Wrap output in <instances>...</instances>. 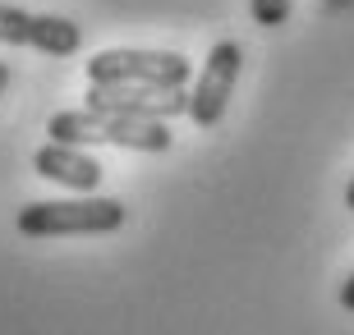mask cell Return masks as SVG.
Masks as SVG:
<instances>
[{
  "label": "cell",
  "mask_w": 354,
  "mask_h": 335,
  "mask_svg": "<svg viewBox=\"0 0 354 335\" xmlns=\"http://www.w3.org/2000/svg\"><path fill=\"white\" fill-rule=\"evenodd\" d=\"M51 142H69V147H129V152H166L171 147V124L161 119H129V115H106V111H55L46 119Z\"/></svg>",
  "instance_id": "6da1fadb"
},
{
  "label": "cell",
  "mask_w": 354,
  "mask_h": 335,
  "mask_svg": "<svg viewBox=\"0 0 354 335\" xmlns=\"http://www.w3.org/2000/svg\"><path fill=\"white\" fill-rule=\"evenodd\" d=\"M129 220L120 198H65V202H28L14 216L24 239H55V234H115Z\"/></svg>",
  "instance_id": "7a4b0ae2"
},
{
  "label": "cell",
  "mask_w": 354,
  "mask_h": 335,
  "mask_svg": "<svg viewBox=\"0 0 354 335\" xmlns=\"http://www.w3.org/2000/svg\"><path fill=\"white\" fill-rule=\"evenodd\" d=\"M194 78V65L180 51H133V46H115V51H97L88 60V83L111 88H161V92H180Z\"/></svg>",
  "instance_id": "3957f363"
},
{
  "label": "cell",
  "mask_w": 354,
  "mask_h": 335,
  "mask_svg": "<svg viewBox=\"0 0 354 335\" xmlns=\"http://www.w3.org/2000/svg\"><path fill=\"white\" fill-rule=\"evenodd\" d=\"M244 74V46L230 37H221L216 46L207 51V65L198 74L194 92H189V119L198 129H216L225 115V106L235 97V83Z\"/></svg>",
  "instance_id": "277c9868"
},
{
  "label": "cell",
  "mask_w": 354,
  "mask_h": 335,
  "mask_svg": "<svg viewBox=\"0 0 354 335\" xmlns=\"http://www.w3.org/2000/svg\"><path fill=\"white\" fill-rule=\"evenodd\" d=\"M0 41L69 60V55H79L83 32L79 23H69L60 14H32V10H19V5H0Z\"/></svg>",
  "instance_id": "5b68a950"
},
{
  "label": "cell",
  "mask_w": 354,
  "mask_h": 335,
  "mask_svg": "<svg viewBox=\"0 0 354 335\" xmlns=\"http://www.w3.org/2000/svg\"><path fill=\"white\" fill-rule=\"evenodd\" d=\"M88 111H106V115H129V119H175L189 115V92H161V88H124V83H111V88L88 92Z\"/></svg>",
  "instance_id": "8992f818"
},
{
  "label": "cell",
  "mask_w": 354,
  "mask_h": 335,
  "mask_svg": "<svg viewBox=\"0 0 354 335\" xmlns=\"http://www.w3.org/2000/svg\"><path fill=\"white\" fill-rule=\"evenodd\" d=\"M32 170L41 180L60 184V189H74V193H97L102 184V161H92L83 147H69V142H46L32 152Z\"/></svg>",
  "instance_id": "52a82bcc"
},
{
  "label": "cell",
  "mask_w": 354,
  "mask_h": 335,
  "mask_svg": "<svg viewBox=\"0 0 354 335\" xmlns=\"http://www.w3.org/2000/svg\"><path fill=\"white\" fill-rule=\"evenodd\" d=\"M290 5L295 0H249V14L258 28H281L290 19Z\"/></svg>",
  "instance_id": "ba28073f"
},
{
  "label": "cell",
  "mask_w": 354,
  "mask_h": 335,
  "mask_svg": "<svg viewBox=\"0 0 354 335\" xmlns=\"http://www.w3.org/2000/svg\"><path fill=\"white\" fill-rule=\"evenodd\" d=\"M341 308H345V312H354V271L345 276V285H341Z\"/></svg>",
  "instance_id": "9c48e42d"
},
{
  "label": "cell",
  "mask_w": 354,
  "mask_h": 335,
  "mask_svg": "<svg viewBox=\"0 0 354 335\" xmlns=\"http://www.w3.org/2000/svg\"><path fill=\"white\" fill-rule=\"evenodd\" d=\"M10 78H14V74H10V65L0 60V97H5V88H10Z\"/></svg>",
  "instance_id": "30bf717a"
},
{
  "label": "cell",
  "mask_w": 354,
  "mask_h": 335,
  "mask_svg": "<svg viewBox=\"0 0 354 335\" xmlns=\"http://www.w3.org/2000/svg\"><path fill=\"white\" fill-rule=\"evenodd\" d=\"M345 207L354 211V175H350V184H345Z\"/></svg>",
  "instance_id": "8fae6325"
}]
</instances>
